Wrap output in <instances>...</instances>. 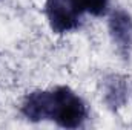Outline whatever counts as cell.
Wrapping results in <instances>:
<instances>
[{"instance_id": "obj_1", "label": "cell", "mask_w": 132, "mask_h": 130, "mask_svg": "<svg viewBox=\"0 0 132 130\" xmlns=\"http://www.w3.org/2000/svg\"><path fill=\"white\" fill-rule=\"evenodd\" d=\"M20 115L32 124L52 123L62 129H81L89 119V107L69 86L35 89L20 103Z\"/></svg>"}, {"instance_id": "obj_4", "label": "cell", "mask_w": 132, "mask_h": 130, "mask_svg": "<svg viewBox=\"0 0 132 130\" xmlns=\"http://www.w3.org/2000/svg\"><path fill=\"white\" fill-rule=\"evenodd\" d=\"M100 95L108 110L118 112L129 103L132 95L131 80L121 73H106L100 81Z\"/></svg>"}, {"instance_id": "obj_3", "label": "cell", "mask_w": 132, "mask_h": 130, "mask_svg": "<svg viewBox=\"0 0 132 130\" xmlns=\"http://www.w3.org/2000/svg\"><path fill=\"white\" fill-rule=\"evenodd\" d=\"M108 34L109 40L125 61H129L132 57V15L121 6L111 8L108 12Z\"/></svg>"}, {"instance_id": "obj_2", "label": "cell", "mask_w": 132, "mask_h": 130, "mask_svg": "<svg viewBox=\"0 0 132 130\" xmlns=\"http://www.w3.org/2000/svg\"><path fill=\"white\" fill-rule=\"evenodd\" d=\"M43 12L49 29L57 35L75 32L83 25L85 14L74 0H43Z\"/></svg>"}, {"instance_id": "obj_5", "label": "cell", "mask_w": 132, "mask_h": 130, "mask_svg": "<svg viewBox=\"0 0 132 130\" xmlns=\"http://www.w3.org/2000/svg\"><path fill=\"white\" fill-rule=\"evenodd\" d=\"M78 9L86 15L106 17L111 11V0H74Z\"/></svg>"}]
</instances>
